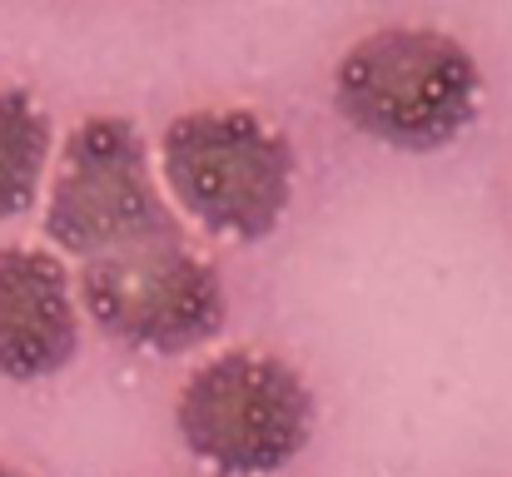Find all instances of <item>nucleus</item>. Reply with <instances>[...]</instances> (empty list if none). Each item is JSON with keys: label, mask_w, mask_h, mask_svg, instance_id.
<instances>
[{"label": "nucleus", "mask_w": 512, "mask_h": 477, "mask_svg": "<svg viewBox=\"0 0 512 477\" xmlns=\"http://www.w3.org/2000/svg\"><path fill=\"white\" fill-rule=\"evenodd\" d=\"M174 229L179 219L165 204L145 135L125 115H85L65 135L50 174L45 239L60 254L100 259Z\"/></svg>", "instance_id": "nucleus-5"}, {"label": "nucleus", "mask_w": 512, "mask_h": 477, "mask_svg": "<svg viewBox=\"0 0 512 477\" xmlns=\"http://www.w3.org/2000/svg\"><path fill=\"white\" fill-rule=\"evenodd\" d=\"M160 179L189 224L229 244L269 239L289 204L294 140L249 105H204L174 115L160 135Z\"/></svg>", "instance_id": "nucleus-2"}, {"label": "nucleus", "mask_w": 512, "mask_h": 477, "mask_svg": "<svg viewBox=\"0 0 512 477\" xmlns=\"http://www.w3.org/2000/svg\"><path fill=\"white\" fill-rule=\"evenodd\" d=\"M483 105V70L463 40L433 25H383L334 65V110L348 130L393 150L453 145Z\"/></svg>", "instance_id": "nucleus-1"}, {"label": "nucleus", "mask_w": 512, "mask_h": 477, "mask_svg": "<svg viewBox=\"0 0 512 477\" xmlns=\"http://www.w3.org/2000/svg\"><path fill=\"white\" fill-rule=\"evenodd\" d=\"M55 130L45 105L25 85H0V224L40 199Z\"/></svg>", "instance_id": "nucleus-7"}, {"label": "nucleus", "mask_w": 512, "mask_h": 477, "mask_svg": "<svg viewBox=\"0 0 512 477\" xmlns=\"http://www.w3.org/2000/svg\"><path fill=\"white\" fill-rule=\"evenodd\" d=\"M319 403L304 373L259 348H229L189 373L174 398L184 453L219 477L284 473L314 438Z\"/></svg>", "instance_id": "nucleus-3"}, {"label": "nucleus", "mask_w": 512, "mask_h": 477, "mask_svg": "<svg viewBox=\"0 0 512 477\" xmlns=\"http://www.w3.org/2000/svg\"><path fill=\"white\" fill-rule=\"evenodd\" d=\"M75 299L105 338L165 358L204 348L229 318L219 269L189 249L184 229L85 259Z\"/></svg>", "instance_id": "nucleus-4"}, {"label": "nucleus", "mask_w": 512, "mask_h": 477, "mask_svg": "<svg viewBox=\"0 0 512 477\" xmlns=\"http://www.w3.org/2000/svg\"><path fill=\"white\" fill-rule=\"evenodd\" d=\"M80 353V299L65 259L40 244H0V378L40 383Z\"/></svg>", "instance_id": "nucleus-6"}, {"label": "nucleus", "mask_w": 512, "mask_h": 477, "mask_svg": "<svg viewBox=\"0 0 512 477\" xmlns=\"http://www.w3.org/2000/svg\"><path fill=\"white\" fill-rule=\"evenodd\" d=\"M0 477H25L20 468H10V463H0Z\"/></svg>", "instance_id": "nucleus-8"}]
</instances>
